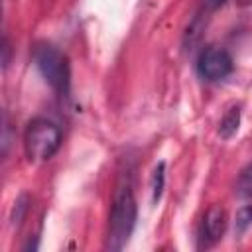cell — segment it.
<instances>
[{"label":"cell","instance_id":"obj_1","mask_svg":"<svg viewBox=\"0 0 252 252\" xmlns=\"http://www.w3.org/2000/svg\"><path fill=\"white\" fill-rule=\"evenodd\" d=\"M136 219H138V203H136L132 183L128 179H120L114 189V197H112L104 248L122 250L134 232Z\"/></svg>","mask_w":252,"mask_h":252},{"label":"cell","instance_id":"obj_2","mask_svg":"<svg viewBox=\"0 0 252 252\" xmlns=\"http://www.w3.org/2000/svg\"><path fill=\"white\" fill-rule=\"evenodd\" d=\"M63 136L61 128L43 116H37L28 122L24 132V150L30 161H47L61 148Z\"/></svg>","mask_w":252,"mask_h":252},{"label":"cell","instance_id":"obj_3","mask_svg":"<svg viewBox=\"0 0 252 252\" xmlns=\"http://www.w3.org/2000/svg\"><path fill=\"white\" fill-rule=\"evenodd\" d=\"M33 63L45 83L59 94L69 96L71 89V67L67 55L51 43H37L33 47Z\"/></svg>","mask_w":252,"mask_h":252},{"label":"cell","instance_id":"obj_4","mask_svg":"<svg viewBox=\"0 0 252 252\" xmlns=\"http://www.w3.org/2000/svg\"><path fill=\"white\" fill-rule=\"evenodd\" d=\"M232 69H234V61L224 47L207 45L205 49H201L197 57V73L201 79L209 83L226 79L232 73Z\"/></svg>","mask_w":252,"mask_h":252},{"label":"cell","instance_id":"obj_5","mask_svg":"<svg viewBox=\"0 0 252 252\" xmlns=\"http://www.w3.org/2000/svg\"><path fill=\"white\" fill-rule=\"evenodd\" d=\"M226 211L220 205H211L203 217V226H201V238L205 244H215L224 236L226 230Z\"/></svg>","mask_w":252,"mask_h":252},{"label":"cell","instance_id":"obj_6","mask_svg":"<svg viewBox=\"0 0 252 252\" xmlns=\"http://www.w3.org/2000/svg\"><path fill=\"white\" fill-rule=\"evenodd\" d=\"M238 128H240V106H230L219 122V136L228 140L238 132Z\"/></svg>","mask_w":252,"mask_h":252},{"label":"cell","instance_id":"obj_7","mask_svg":"<svg viewBox=\"0 0 252 252\" xmlns=\"http://www.w3.org/2000/svg\"><path fill=\"white\" fill-rule=\"evenodd\" d=\"M234 193L242 199L252 197V161H248L240 169V173L236 177V183H234Z\"/></svg>","mask_w":252,"mask_h":252},{"label":"cell","instance_id":"obj_8","mask_svg":"<svg viewBox=\"0 0 252 252\" xmlns=\"http://www.w3.org/2000/svg\"><path fill=\"white\" fill-rule=\"evenodd\" d=\"M163 187H165V161H159L152 173V201H154V205H158V201L161 199Z\"/></svg>","mask_w":252,"mask_h":252},{"label":"cell","instance_id":"obj_9","mask_svg":"<svg viewBox=\"0 0 252 252\" xmlns=\"http://www.w3.org/2000/svg\"><path fill=\"white\" fill-rule=\"evenodd\" d=\"M250 224H252V205H244V207H240L238 213H236L234 228H236L238 234H242Z\"/></svg>","mask_w":252,"mask_h":252},{"label":"cell","instance_id":"obj_10","mask_svg":"<svg viewBox=\"0 0 252 252\" xmlns=\"http://www.w3.org/2000/svg\"><path fill=\"white\" fill-rule=\"evenodd\" d=\"M28 203H30V199H28L26 195H22V197L16 201L14 217H12V222H14V224H20V222H22V219H24V215H26V211H28Z\"/></svg>","mask_w":252,"mask_h":252},{"label":"cell","instance_id":"obj_11","mask_svg":"<svg viewBox=\"0 0 252 252\" xmlns=\"http://www.w3.org/2000/svg\"><path fill=\"white\" fill-rule=\"evenodd\" d=\"M10 53H12V45H10L8 35L4 33V37H2V67L4 69H8V65H10Z\"/></svg>","mask_w":252,"mask_h":252},{"label":"cell","instance_id":"obj_12","mask_svg":"<svg viewBox=\"0 0 252 252\" xmlns=\"http://www.w3.org/2000/svg\"><path fill=\"white\" fill-rule=\"evenodd\" d=\"M4 136H2V156L6 158V154H8V146H10V122H8V116H6V112H4Z\"/></svg>","mask_w":252,"mask_h":252},{"label":"cell","instance_id":"obj_13","mask_svg":"<svg viewBox=\"0 0 252 252\" xmlns=\"http://www.w3.org/2000/svg\"><path fill=\"white\" fill-rule=\"evenodd\" d=\"M228 0H205V8L209 10V12H213V10H219L220 6H224Z\"/></svg>","mask_w":252,"mask_h":252},{"label":"cell","instance_id":"obj_14","mask_svg":"<svg viewBox=\"0 0 252 252\" xmlns=\"http://www.w3.org/2000/svg\"><path fill=\"white\" fill-rule=\"evenodd\" d=\"M242 4H252V0H240Z\"/></svg>","mask_w":252,"mask_h":252}]
</instances>
